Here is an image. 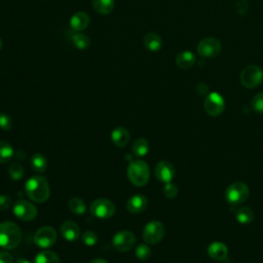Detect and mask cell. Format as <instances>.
<instances>
[{
    "instance_id": "cell-1",
    "label": "cell",
    "mask_w": 263,
    "mask_h": 263,
    "mask_svg": "<svg viewBox=\"0 0 263 263\" xmlns=\"http://www.w3.org/2000/svg\"><path fill=\"white\" fill-rule=\"evenodd\" d=\"M25 191L32 202L37 204L46 203L51 194L48 180L42 176H32L26 181Z\"/></svg>"
},
{
    "instance_id": "cell-2",
    "label": "cell",
    "mask_w": 263,
    "mask_h": 263,
    "mask_svg": "<svg viewBox=\"0 0 263 263\" xmlns=\"http://www.w3.org/2000/svg\"><path fill=\"white\" fill-rule=\"evenodd\" d=\"M22 241V230L14 222L0 223V247L6 250L17 248Z\"/></svg>"
},
{
    "instance_id": "cell-3",
    "label": "cell",
    "mask_w": 263,
    "mask_h": 263,
    "mask_svg": "<svg viewBox=\"0 0 263 263\" xmlns=\"http://www.w3.org/2000/svg\"><path fill=\"white\" fill-rule=\"evenodd\" d=\"M149 166L144 160L134 159L129 162L127 167V178L132 184L138 187L145 186L149 181Z\"/></svg>"
},
{
    "instance_id": "cell-4",
    "label": "cell",
    "mask_w": 263,
    "mask_h": 263,
    "mask_svg": "<svg viewBox=\"0 0 263 263\" xmlns=\"http://www.w3.org/2000/svg\"><path fill=\"white\" fill-rule=\"evenodd\" d=\"M249 187L245 183L235 182L227 187L225 191V197L229 205L236 207L242 205L247 201L249 197Z\"/></svg>"
},
{
    "instance_id": "cell-5",
    "label": "cell",
    "mask_w": 263,
    "mask_h": 263,
    "mask_svg": "<svg viewBox=\"0 0 263 263\" xmlns=\"http://www.w3.org/2000/svg\"><path fill=\"white\" fill-rule=\"evenodd\" d=\"M263 81V70L257 65H250L242 71L241 82L247 89H255Z\"/></svg>"
},
{
    "instance_id": "cell-6",
    "label": "cell",
    "mask_w": 263,
    "mask_h": 263,
    "mask_svg": "<svg viewBox=\"0 0 263 263\" xmlns=\"http://www.w3.org/2000/svg\"><path fill=\"white\" fill-rule=\"evenodd\" d=\"M90 212L98 219H108L115 214V205L107 199H98L92 203Z\"/></svg>"
},
{
    "instance_id": "cell-7",
    "label": "cell",
    "mask_w": 263,
    "mask_h": 263,
    "mask_svg": "<svg viewBox=\"0 0 263 263\" xmlns=\"http://www.w3.org/2000/svg\"><path fill=\"white\" fill-rule=\"evenodd\" d=\"M164 233L166 229L161 222L151 221L143 229V240L149 245H156L163 239Z\"/></svg>"
},
{
    "instance_id": "cell-8",
    "label": "cell",
    "mask_w": 263,
    "mask_h": 263,
    "mask_svg": "<svg viewBox=\"0 0 263 263\" xmlns=\"http://www.w3.org/2000/svg\"><path fill=\"white\" fill-rule=\"evenodd\" d=\"M197 53L203 58L214 59L221 52V43L217 38L207 37L202 39L196 47Z\"/></svg>"
},
{
    "instance_id": "cell-9",
    "label": "cell",
    "mask_w": 263,
    "mask_h": 263,
    "mask_svg": "<svg viewBox=\"0 0 263 263\" xmlns=\"http://www.w3.org/2000/svg\"><path fill=\"white\" fill-rule=\"evenodd\" d=\"M136 243V237L133 233L128 232V230H121L115 234L112 239V245L118 252H128Z\"/></svg>"
},
{
    "instance_id": "cell-10",
    "label": "cell",
    "mask_w": 263,
    "mask_h": 263,
    "mask_svg": "<svg viewBox=\"0 0 263 263\" xmlns=\"http://www.w3.org/2000/svg\"><path fill=\"white\" fill-rule=\"evenodd\" d=\"M57 242V233L52 226L40 227L34 236V243L42 248L48 249L53 247Z\"/></svg>"
},
{
    "instance_id": "cell-11",
    "label": "cell",
    "mask_w": 263,
    "mask_h": 263,
    "mask_svg": "<svg viewBox=\"0 0 263 263\" xmlns=\"http://www.w3.org/2000/svg\"><path fill=\"white\" fill-rule=\"evenodd\" d=\"M204 108L210 116H219L225 109L223 97L218 93L209 94L205 99Z\"/></svg>"
},
{
    "instance_id": "cell-12",
    "label": "cell",
    "mask_w": 263,
    "mask_h": 263,
    "mask_svg": "<svg viewBox=\"0 0 263 263\" xmlns=\"http://www.w3.org/2000/svg\"><path fill=\"white\" fill-rule=\"evenodd\" d=\"M13 211L15 216L22 221H32L37 216L36 207L24 200L16 202Z\"/></svg>"
},
{
    "instance_id": "cell-13",
    "label": "cell",
    "mask_w": 263,
    "mask_h": 263,
    "mask_svg": "<svg viewBox=\"0 0 263 263\" xmlns=\"http://www.w3.org/2000/svg\"><path fill=\"white\" fill-rule=\"evenodd\" d=\"M154 174L157 180L163 183H169L175 176V167L168 160L159 161L154 169Z\"/></svg>"
},
{
    "instance_id": "cell-14",
    "label": "cell",
    "mask_w": 263,
    "mask_h": 263,
    "mask_svg": "<svg viewBox=\"0 0 263 263\" xmlns=\"http://www.w3.org/2000/svg\"><path fill=\"white\" fill-rule=\"evenodd\" d=\"M60 233L66 241L72 243L78 240L80 236V229L75 222L65 221L60 227Z\"/></svg>"
},
{
    "instance_id": "cell-15",
    "label": "cell",
    "mask_w": 263,
    "mask_h": 263,
    "mask_svg": "<svg viewBox=\"0 0 263 263\" xmlns=\"http://www.w3.org/2000/svg\"><path fill=\"white\" fill-rule=\"evenodd\" d=\"M147 199L142 194H135L126 203V210L132 214H139L147 208Z\"/></svg>"
},
{
    "instance_id": "cell-16",
    "label": "cell",
    "mask_w": 263,
    "mask_h": 263,
    "mask_svg": "<svg viewBox=\"0 0 263 263\" xmlns=\"http://www.w3.org/2000/svg\"><path fill=\"white\" fill-rule=\"evenodd\" d=\"M111 140L115 146L123 148L129 142V133L123 126H117L111 133Z\"/></svg>"
},
{
    "instance_id": "cell-17",
    "label": "cell",
    "mask_w": 263,
    "mask_h": 263,
    "mask_svg": "<svg viewBox=\"0 0 263 263\" xmlns=\"http://www.w3.org/2000/svg\"><path fill=\"white\" fill-rule=\"evenodd\" d=\"M209 256L217 261L224 260L228 255L227 247L221 242H214L208 248Z\"/></svg>"
},
{
    "instance_id": "cell-18",
    "label": "cell",
    "mask_w": 263,
    "mask_h": 263,
    "mask_svg": "<svg viewBox=\"0 0 263 263\" xmlns=\"http://www.w3.org/2000/svg\"><path fill=\"white\" fill-rule=\"evenodd\" d=\"M90 24V17L83 12L76 13L70 19V25L74 31H82Z\"/></svg>"
},
{
    "instance_id": "cell-19",
    "label": "cell",
    "mask_w": 263,
    "mask_h": 263,
    "mask_svg": "<svg viewBox=\"0 0 263 263\" xmlns=\"http://www.w3.org/2000/svg\"><path fill=\"white\" fill-rule=\"evenodd\" d=\"M144 46L151 52H158L162 47V40L154 32H149L144 36Z\"/></svg>"
},
{
    "instance_id": "cell-20",
    "label": "cell",
    "mask_w": 263,
    "mask_h": 263,
    "mask_svg": "<svg viewBox=\"0 0 263 263\" xmlns=\"http://www.w3.org/2000/svg\"><path fill=\"white\" fill-rule=\"evenodd\" d=\"M31 168L34 172L37 173H43L47 170L48 167V160L47 157L41 153H35L33 154L30 160Z\"/></svg>"
},
{
    "instance_id": "cell-21",
    "label": "cell",
    "mask_w": 263,
    "mask_h": 263,
    "mask_svg": "<svg viewBox=\"0 0 263 263\" xmlns=\"http://www.w3.org/2000/svg\"><path fill=\"white\" fill-rule=\"evenodd\" d=\"M195 63V57L191 52H183L176 58V64L181 69H189Z\"/></svg>"
},
{
    "instance_id": "cell-22",
    "label": "cell",
    "mask_w": 263,
    "mask_h": 263,
    "mask_svg": "<svg viewBox=\"0 0 263 263\" xmlns=\"http://www.w3.org/2000/svg\"><path fill=\"white\" fill-rule=\"evenodd\" d=\"M95 11L101 15H108L113 11L114 0H93Z\"/></svg>"
},
{
    "instance_id": "cell-23",
    "label": "cell",
    "mask_w": 263,
    "mask_h": 263,
    "mask_svg": "<svg viewBox=\"0 0 263 263\" xmlns=\"http://www.w3.org/2000/svg\"><path fill=\"white\" fill-rule=\"evenodd\" d=\"M34 263H61L60 257L53 251H41L35 256Z\"/></svg>"
},
{
    "instance_id": "cell-24",
    "label": "cell",
    "mask_w": 263,
    "mask_h": 263,
    "mask_svg": "<svg viewBox=\"0 0 263 263\" xmlns=\"http://www.w3.org/2000/svg\"><path fill=\"white\" fill-rule=\"evenodd\" d=\"M254 212L249 207H242L236 212L237 221L241 224H250L254 220Z\"/></svg>"
},
{
    "instance_id": "cell-25",
    "label": "cell",
    "mask_w": 263,
    "mask_h": 263,
    "mask_svg": "<svg viewBox=\"0 0 263 263\" xmlns=\"http://www.w3.org/2000/svg\"><path fill=\"white\" fill-rule=\"evenodd\" d=\"M132 149H133V152L136 156H138V157L145 156L149 152V149H150L149 142L144 138H139L134 142Z\"/></svg>"
},
{
    "instance_id": "cell-26",
    "label": "cell",
    "mask_w": 263,
    "mask_h": 263,
    "mask_svg": "<svg viewBox=\"0 0 263 263\" xmlns=\"http://www.w3.org/2000/svg\"><path fill=\"white\" fill-rule=\"evenodd\" d=\"M15 155L13 146L7 141H0V162H8Z\"/></svg>"
},
{
    "instance_id": "cell-27",
    "label": "cell",
    "mask_w": 263,
    "mask_h": 263,
    "mask_svg": "<svg viewBox=\"0 0 263 263\" xmlns=\"http://www.w3.org/2000/svg\"><path fill=\"white\" fill-rule=\"evenodd\" d=\"M68 207L69 210L75 215H82L86 211L84 202L81 199H79V197H73L72 200H70Z\"/></svg>"
},
{
    "instance_id": "cell-28",
    "label": "cell",
    "mask_w": 263,
    "mask_h": 263,
    "mask_svg": "<svg viewBox=\"0 0 263 263\" xmlns=\"http://www.w3.org/2000/svg\"><path fill=\"white\" fill-rule=\"evenodd\" d=\"M9 174L13 180L19 181L24 177L25 170L20 162L15 161V162L11 163V166L9 168Z\"/></svg>"
},
{
    "instance_id": "cell-29",
    "label": "cell",
    "mask_w": 263,
    "mask_h": 263,
    "mask_svg": "<svg viewBox=\"0 0 263 263\" xmlns=\"http://www.w3.org/2000/svg\"><path fill=\"white\" fill-rule=\"evenodd\" d=\"M72 42L76 49L81 51L90 47V38L86 35L81 34V33H74L72 35Z\"/></svg>"
},
{
    "instance_id": "cell-30",
    "label": "cell",
    "mask_w": 263,
    "mask_h": 263,
    "mask_svg": "<svg viewBox=\"0 0 263 263\" xmlns=\"http://www.w3.org/2000/svg\"><path fill=\"white\" fill-rule=\"evenodd\" d=\"M135 255L139 260H147L151 256L150 248L145 244H140L135 251Z\"/></svg>"
},
{
    "instance_id": "cell-31",
    "label": "cell",
    "mask_w": 263,
    "mask_h": 263,
    "mask_svg": "<svg viewBox=\"0 0 263 263\" xmlns=\"http://www.w3.org/2000/svg\"><path fill=\"white\" fill-rule=\"evenodd\" d=\"M163 194L170 200L175 199V197L178 195L177 185L174 183H171V182L166 183V185H164V187H163Z\"/></svg>"
},
{
    "instance_id": "cell-32",
    "label": "cell",
    "mask_w": 263,
    "mask_h": 263,
    "mask_svg": "<svg viewBox=\"0 0 263 263\" xmlns=\"http://www.w3.org/2000/svg\"><path fill=\"white\" fill-rule=\"evenodd\" d=\"M81 240H82V243L85 245V246H89V247H92V246H95L97 243H98V236L94 233V232H85L82 237H81Z\"/></svg>"
},
{
    "instance_id": "cell-33",
    "label": "cell",
    "mask_w": 263,
    "mask_h": 263,
    "mask_svg": "<svg viewBox=\"0 0 263 263\" xmlns=\"http://www.w3.org/2000/svg\"><path fill=\"white\" fill-rule=\"evenodd\" d=\"M252 107L256 112L263 113V93H259L253 97Z\"/></svg>"
},
{
    "instance_id": "cell-34",
    "label": "cell",
    "mask_w": 263,
    "mask_h": 263,
    "mask_svg": "<svg viewBox=\"0 0 263 263\" xmlns=\"http://www.w3.org/2000/svg\"><path fill=\"white\" fill-rule=\"evenodd\" d=\"M13 119L9 114L0 113V128L5 130H10L13 127Z\"/></svg>"
},
{
    "instance_id": "cell-35",
    "label": "cell",
    "mask_w": 263,
    "mask_h": 263,
    "mask_svg": "<svg viewBox=\"0 0 263 263\" xmlns=\"http://www.w3.org/2000/svg\"><path fill=\"white\" fill-rule=\"evenodd\" d=\"M12 206L11 196L7 194L0 195V211H6Z\"/></svg>"
},
{
    "instance_id": "cell-36",
    "label": "cell",
    "mask_w": 263,
    "mask_h": 263,
    "mask_svg": "<svg viewBox=\"0 0 263 263\" xmlns=\"http://www.w3.org/2000/svg\"><path fill=\"white\" fill-rule=\"evenodd\" d=\"M0 263H14V258L12 254L7 251L0 252Z\"/></svg>"
},
{
    "instance_id": "cell-37",
    "label": "cell",
    "mask_w": 263,
    "mask_h": 263,
    "mask_svg": "<svg viewBox=\"0 0 263 263\" xmlns=\"http://www.w3.org/2000/svg\"><path fill=\"white\" fill-rule=\"evenodd\" d=\"M90 263H108V262L103 258H95Z\"/></svg>"
},
{
    "instance_id": "cell-38",
    "label": "cell",
    "mask_w": 263,
    "mask_h": 263,
    "mask_svg": "<svg viewBox=\"0 0 263 263\" xmlns=\"http://www.w3.org/2000/svg\"><path fill=\"white\" fill-rule=\"evenodd\" d=\"M16 157H17L19 160H20V157H21V159L23 160V159L26 158V153H25L24 151H21V150H20V151H18V153L16 154Z\"/></svg>"
},
{
    "instance_id": "cell-39",
    "label": "cell",
    "mask_w": 263,
    "mask_h": 263,
    "mask_svg": "<svg viewBox=\"0 0 263 263\" xmlns=\"http://www.w3.org/2000/svg\"><path fill=\"white\" fill-rule=\"evenodd\" d=\"M14 263H30V261H28L26 258H20L16 260Z\"/></svg>"
},
{
    "instance_id": "cell-40",
    "label": "cell",
    "mask_w": 263,
    "mask_h": 263,
    "mask_svg": "<svg viewBox=\"0 0 263 263\" xmlns=\"http://www.w3.org/2000/svg\"><path fill=\"white\" fill-rule=\"evenodd\" d=\"M125 159H129V162H130L132 160H134L133 157H132V155H129V154H126V155H125Z\"/></svg>"
},
{
    "instance_id": "cell-41",
    "label": "cell",
    "mask_w": 263,
    "mask_h": 263,
    "mask_svg": "<svg viewBox=\"0 0 263 263\" xmlns=\"http://www.w3.org/2000/svg\"><path fill=\"white\" fill-rule=\"evenodd\" d=\"M2 49H3V40L0 38V51H2Z\"/></svg>"
}]
</instances>
